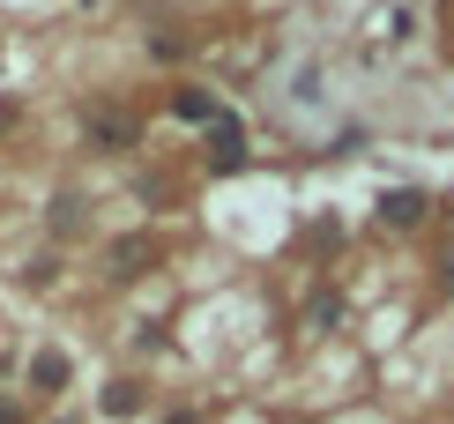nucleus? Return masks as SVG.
<instances>
[{
	"instance_id": "2",
	"label": "nucleus",
	"mask_w": 454,
	"mask_h": 424,
	"mask_svg": "<svg viewBox=\"0 0 454 424\" xmlns=\"http://www.w3.org/2000/svg\"><path fill=\"white\" fill-rule=\"evenodd\" d=\"M380 224H425V194H418V186H387V194H380Z\"/></svg>"
},
{
	"instance_id": "7",
	"label": "nucleus",
	"mask_w": 454,
	"mask_h": 424,
	"mask_svg": "<svg viewBox=\"0 0 454 424\" xmlns=\"http://www.w3.org/2000/svg\"><path fill=\"white\" fill-rule=\"evenodd\" d=\"M135 402H142V395L127 388V380H120V388H105V410H112V417H127V410H135Z\"/></svg>"
},
{
	"instance_id": "8",
	"label": "nucleus",
	"mask_w": 454,
	"mask_h": 424,
	"mask_svg": "<svg viewBox=\"0 0 454 424\" xmlns=\"http://www.w3.org/2000/svg\"><path fill=\"white\" fill-rule=\"evenodd\" d=\"M447 283H454V261H447Z\"/></svg>"
},
{
	"instance_id": "5",
	"label": "nucleus",
	"mask_w": 454,
	"mask_h": 424,
	"mask_svg": "<svg viewBox=\"0 0 454 424\" xmlns=\"http://www.w3.org/2000/svg\"><path fill=\"white\" fill-rule=\"evenodd\" d=\"M172 112H179V120H223V112H216V98H209V90H179V98H172Z\"/></svg>"
},
{
	"instance_id": "6",
	"label": "nucleus",
	"mask_w": 454,
	"mask_h": 424,
	"mask_svg": "<svg viewBox=\"0 0 454 424\" xmlns=\"http://www.w3.org/2000/svg\"><path fill=\"white\" fill-rule=\"evenodd\" d=\"M90 142H135V120H120V112L112 120H90Z\"/></svg>"
},
{
	"instance_id": "3",
	"label": "nucleus",
	"mask_w": 454,
	"mask_h": 424,
	"mask_svg": "<svg viewBox=\"0 0 454 424\" xmlns=\"http://www.w3.org/2000/svg\"><path fill=\"white\" fill-rule=\"evenodd\" d=\"M30 388H37V395H60V388H67V357H60V350H37V357H30Z\"/></svg>"
},
{
	"instance_id": "1",
	"label": "nucleus",
	"mask_w": 454,
	"mask_h": 424,
	"mask_svg": "<svg viewBox=\"0 0 454 424\" xmlns=\"http://www.w3.org/2000/svg\"><path fill=\"white\" fill-rule=\"evenodd\" d=\"M209 164H216V171H239V164H246V127L231 120V112L209 127Z\"/></svg>"
},
{
	"instance_id": "4",
	"label": "nucleus",
	"mask_w": 454,
	"mask_h": 424,
	"mask_svg": "<svg viewBox=\"0 0 454 424\" xmlns=\"http://www.w3.org/2000/svg\"><path fill=\"white\" fill-rule=\"evenodd\" d=\"M142 261H157V239H120L112 246V276H142Z\"/></svg>"
}]
</instances>
